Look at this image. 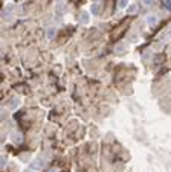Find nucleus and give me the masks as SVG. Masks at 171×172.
<instances>
[{"label":"nucleus","instance_id":"f257e3e1","mask_svg":"<svg viewBox=\"0 0 171 172\" xmlns=\"http://www.w3.org/2000/svg\"><path fill=\"white\" fill-rule=\"evenodd\" d=\"M157 22H159V19H157L156 15H148V17H147V23H148L150 26H156Z\"/></svg>","mask_w":171,"mask_h":172},{"label":"nucleus","instance_id":"f03ea898","mask_svg":"<svg viewBox=\"0 0 171 172\" xmlns=\"http://www.w3.org/2000/svg\"><path fill=\"white\" fill-rule=\"evenodd\" d=\"M81 23H83V24H87L89 23V14L87 12H83V14H81Z\"/></svg>","mask_w":171,"mask_h":172},{"label":"nucleus","instance_id":"7ed1b4c3","mask_svg":"<svg viewBox=\"0 0 171 172\" xmlns=\"http://www.w3.org/2000/svg\"><path fill=\"white\" fill-rule=\"evenodd\" d=\"M118 6L121 8V9H124V8H127V6H128V0H119Z\"/></svg>","mask_w":171,"mask_h":172},{"label":"nucleus","instance_id":"20e7f679","mask_svg":"<svg viewBox=\"0 0 171 172\" xmlns=\"http://www.w3.org/2000/svg\"><path fill=\"white\" fill-rule=\"evenodd\" d=\"M153 2H151V0H144V5H145V6H150Z\"/></svg>","mask_w":171,"mask_h":172},{"label":"nucleus","instance_id":"39448f33","mask_svg":"<svg viewBox=\"0 0 171 172\" xmlns=\"http://www.w3.org/2000/svg\"><path fill=\"white\" fill-rule=\"evenodd\" d=\"M130 11H131V14H134V12L138 11V8H136V6H133V8H130Z\"/></svg>","mask_w":171,"mask_h":172},{"label":"nucleus","instance_id":"423d86ee","mask_svg":"<svg viewBox=\"0 0 171 172\" xmlns=\"http://www.w3.org/2000/svg\"><path fill=\"white\" fill-rule=\"evenodd\" d=\"M92 11L96 14V11H98V5H93V6H92Z\"/></svg>","mask_w":171,"mask_h":172},{"label":"nucleus","instance_id":"0eeeda50","mask_svg":"<svg viewBox=\"0 0 171 172\" xmlns=\"http://www.w3.org/2000/svg\"><path fill=\"white\" fill-rule=\"evenodd\" d=\"M165 5H167L168 8H171V0H165Z\"/></svg>","mask_w":171,"mask_h":172},{"label":"nucleus","instance_id":"6e6552de","mask_svg":"<svg viewBox=\"0 0 171 172\" xmlns=\"http://www.w3.org/2000/svg\"><path fill=\"white\" fill-rule=\"evenodd\" d=\"M51 172H57V169H52V171H51Z\"/></svg>","mask_w":171,"mask_h":172},{"label":"nucleus","instance_id":"1a4fd4ad","mask_svg":"<svg viewBox=\"0 0 171 172\" xmlns=\"http://www.w3.org/2000/svg\"><path fill=\"white\" fill-rule=\"evenodd\" d=\"M25 172H32V171H31V169H28V171H25Z\"/></svg>","mask_w":171,"mask_h":172}]
</instances>
